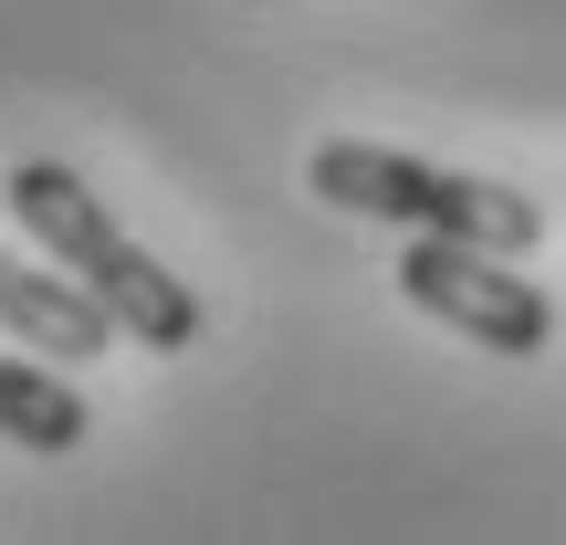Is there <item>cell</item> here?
Returning a JSON list of instances; mask_svg holds the SVG:
<instances>
[{"instance_id":"cell-1","label":"cell","mask_w":566,"mask_h":545,"mask_svg":"<svg viewBox=\"0 0 566 545\" xmlns=\"http://www.w3.org/2000/svg\"><path fill=\"white\" fill-rule=\"evenodd\" d=\"M11 221L32 231L42 252H53L63 273L84 283V294L116 315V336H137L147 357H179L189 336H200V294H189L179 273H158V252H137L116 231V210L95 200V189L74 179V168L53 158H21L11 168Z\"/></svg>"},{"instance_id":"cell-2","label":"cell","mask_w":566,"mask_h":545,"mask_svg":"<svg viewBox=\"0 0 566 545\" xmlns=\"http://www.w3.org/2000/svg\"><path fill=\"white\" fill-rule=\"evenodd\" d=\"M304 179L336 210H367V221H399V231H441V242H493V252H514V263H525L535 231H546V210H535L525 189L462 179V168H430V158H409V147H367V137L315 147Z\"/></svg>"},{"instance_id":"cell-3","label":"cell","mask_w":566,"mask_h":545,"mask_svg":"<svg viewBox=\"0 0 566 545\" xmlns=\"http://www.w3.org/2000/svg\"><path fill=\"white\" fill-rule=\"evenodd\" d=\"M399 294L420 304V315H441L451 336L493 346V357H546V336H556V304L535 294V283L514 273V252H493V242H441V231H409Z\"/></svg>"},{"instance_id":"cell-4","label":"cell","mask_w":566,"mask_h":545,"mask_svg":"<svg viewBox=\"0 0 566 545\" xmlns=\"http://www.w3.org/2000/svg\"><path fill=\"white\" fill-rule=\"evenodd\" d=\"M0 336L32 346V357H105V346H116V315H105L63 263L32 273L21 252H0Z\"/></svg>"},{"instance_id":"cell-5","label":"cell","mask_w":566,"mask_h":545,"mask_svg":"<svg viewBox=\"0 0 566 545\" xmlns=\"http://www.w3.org/2000/svg\"><path fill=\"white\" fill-rule=\"evenodd\" d=\"M0 441H21V451H74L84 441L74 378H53L42 357H0Z\"/></svg>"}]
</instances>
